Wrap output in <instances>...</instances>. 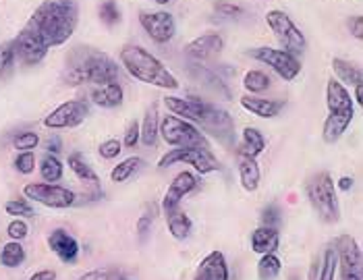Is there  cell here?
I'll use <instances>...</instances> for the list:
<instances>
[{
    "mask_svg": "<svg viewBox=\"0 0 363 280\" xmlns=\"http://www.w3.org/2000/svg\"><path fill=\"white\" fill-rule=\"evenodd\" d=\"M179 162L194 167L199 174H210L220 168V162L214 158V154L203 147H174L160 158L158 167L168 168L172 164H179Z\"/></svg>",
    "mask_w": 363,
    "mask_h": 280,
    "instance_id": "cell-7",
    "label": "cell"
},
{
    "mask_svg": "<svg viewBox=\"0 0 363 280\" xmlns=\"http://www.w3.org/2000/svg\"><path fill=\"white\" fill-rule=\"evenodd\" d=\"M29 280H56V272L55 270H40V272L31 274Z\"/></svg>",
    "mask_w": 363,
    "mask_h": 280,
    "instance_id": "cell-51",
    "label": "cell"
},
{
    "mask_svg": "<svg viewBox=\"0 0 363 280\" xmlns=\"http://www.w3.org/2000/svg\"><path fill=\"white\" fill-rule=\"evenodd\" d=\"M6 235L11 237V241H21V239H26L29 235V226L26 224V220L15 218L13 223L6 226Z\"/></svg>",
    "mask_w": 363,
    "mask_h": 280,
    "instance_id": "cell-44",
    "label": "cell"
},
{
    "mask_svg": "<svg viewBox=\"0 0 363 280\" xmlns=\"http://www.w3.org/2000/svg\"><path fill=\"white\" fill-rule=\"evenodd\" d=\"M26 262V250L19 241H11L0 247V264L4 268H19Z\"/></svg>",
    "mask_w": 363,
    "mask_h": 280,
    "instance_id": "cell-32",
    "label": "cell"
},
{
    "mask_svg": "<svg viewBox=\"0 0 363 280\" xmlns=\"http://www.w3.org/2000/svg\"><path fill=\"white\" fill-rule=\"evenodd\" d=\"M46 150H48V154H58L60 152V140L58 138H50V140L46 141Z\"/></svg>",
    "mask_w": 363,
    "mask_h": 280,
    "instance_id": "cell-52",
    "label": "cell"
},
{
    "mask_svg": "<svg viewBox=\"0 0 363 280\" xmlns=\"http://www.w3.org/2000/svg\"><path fill=\"white\" fill-rule=\"evenodd\" d=\"M87 114H89V108L85 102L71 100V102H65L50 112L44 118V127H48V129H73V127L84 123Z\"/></svg>",
    "mask_w": 363,
    "mask_h": 280,
    "instance_id": "cell-11",
    "label": "cell"
},
{
    "mask_svg": "<svg viewBox=\"0 0 363 280\" xmlns=\"http://www.w3.org/2000/svg\"><path fill=\"white\" fill-rule=\"evenodd\" d=\"M158 135L172 147H203L210 150L206 135L194 123L183 121L179 116H164L158 125Z\"/></svg>",
    "mask_w": 363,
    "mask_h": 280,
    "instance_id": "cell-5",
    "label": "cell"
},
{
    "mask_svg": "<svg viewBox=\"0 0 363 280\" xmlns=\"http://www.w3.org/2000/svg\"><path fill=\"white\" fill-rule=\"evenodd\" d=\"M121 270L118 268H96L91 272H85L79 276V280H118Z\"/></svg>",
    "mask_w": 363,
    "mask_h": 280,
    "instance_id": "cell-43",
    "label": "cell"
},
{
    "mask_svg": "<svg viewBox=\"0 0 363 280\" xmlns=\"http://www.w3.org/2000/svg\"><path fill=\"white\" fill-rule=\"evenodd\" d=\"M79 23V6L77 0H44L26 23L48 50L69 42Z\"/></svg>",
    "mask_w": 363,
    "mask_h": 280,
    "instance_id": "cell-1",
    "label": "cell"
},
{
    "mask_svg": "<svg viewBox=\"0 0 363 280\" xmlns=\"http://www.w3.org/2000/svg\"><path fill=\"white\" fill-rule=\"evenodd\" d=\"M15 50H13V42H4L0 44V79L9 77L15 69Z\"/></svg>",
    "mask_w": 363,
    "mask_h": 280,
    "instance_id": "cell-37",
    "label": "cell"
},
{
    "mask_svg": "<svg viewBox=\"0 0 363 280\" xmlns=\"http://www.w3.org/2000/svg\"><path fill=\"white\" fill-rule=\"evenodd\" d=\"M280 223V212H279V208L277 206H268L264 212H262V224L264 226H279Z\"/></svg>",
    "mask_w": 363,
    "mask_h": 280,
    "instance_id": "cell-48",
    "label": "cell"
},
{
    "mask_svg": "<svg viewBox=\"0 0 363 280\" xmlns=\"http://www.w3.org/2000/svg\"><path fill=\"white\" fill-rule=\"evenodd\" d=\"M141 167H143V160L138 158V156H131V158H127V160L118 162L116 167L112 168V172H111L112 183H125V181H127V179H131V177H133Z\"/></svg>",
    "mask_w": 363,
    "mask_h": 280,
    "instance_id": "cell-33",
    "label": "cell"
},
{
    "mask_svg": "<svg viewBox=\"0 0 363 280\" xmlns=\"http://www.w3.org/2000/svg\"><path fill=\"white\" fill-rule=\"evenodd\" d=\"M326 106H328V112L353 111V98L349 89L338 79H330L326 85Z\"/></svg>",
    "mask_w": 363,
    "mask_h": 280,
    "instance_id": "cell-22",
    "label": "cell"
},
{
    "mask_svg": "<svg viewBox=\"0 0 363 280\" xmlns=\"http://www.w3.org/2000/svg\"><path fill=\"white\" fill-rule=\"evenodd\" d=\"M199 127L226 145L235 140V123H233L230 114L223 108H218V106H214V104L210 106V111L206 114V118L199 123Z\"/></svg>",
    "mask_w": 363,
    "mask_h": 280,
    "instance_id": "cell-14",
    "label": "cell"
},
{
    "mask_svg": "<svg viewBox=\"0 0 363 280\" xmlns=\"http://www.w3.org/2000/svg\"><path fill=\"white\" fill-rule=\"evenodd\" d=\"M123 143L127 145V147H135L138 143H140V125L138 123H129V127H127V131H125V140Z\"/></svg>",
    "mask_w": 363,
    "mask_h": 280,
    "instance_id": "cell-49",
    "label": "cell"
},
{
    "mask_svg": "<svg viewBox=\"0 0 363 280\" xmlns=\"http://www.w3.org/2000/svg\"><path fill=\"white\" fill-rule=\"evenodd\" d=\"M89 98L94 100V104H98L102 108H116V106L123 104V87H121L118 82L91 85Z\"/></svg>",
    "mask_w": 363,
    "mask_h": 280,
    "instance_id": "cell-20",
    "label": "cell"
},
{
    "mask_svg": "<svg viewBox=\"0 0 363 280\" xmlns=\"http://www.w3.org/2000/svg\"><path fill=\"white\" fill-rule=\"evenodd\" d=\"M48 247L65 264H75L77 257H79V243H77V239L71 237L62 228H56V230H52L48 235Z\"/></svg>",
    "mask_w": 363,
    "mask_h": 280,
    "instance_id": "cell-17",
    "label": "cell"
},
{
    "mask_svg": "<svg viewBox=\"0 0 363 280\" xmlns=\"http://www.w3.org/2000/svg\"><path fill=\"white\" fill-rule=\"evenodd\" d=\"M336 187L342 189V191H349V189L353 187V179H351V177H340L338 183H336Z\"/></svg>",
    "mask_w": 363,
    "mask_h": 280,
    "instance_id": "cell-53",
    "label": "cell"
},
{
    "mask_svg": "<svg viewBox=\"0 0 363 280\" xmlns=\"http://www.w3.org/2000/svg\"><path fill=\"white\" fill-rule=\"evenodd\" d=\"M118 280H131V279H118Z\"/></svg>",
    "mask_w": 363,
    "mask_h": 280,
    "instance_id": "cell-56",
    "label": "cell"
},
{
    "mask_svg": "<svg viewBox=\"0 0 363 280\" xmlns=\"http://www.w3.org/2000/svg\"><path fill=\"white\" fill-rule=\"evenodd\" d=\"M266 23L272 29V33L277 35L282 50H286L291 55H301L306 50V35L291 21V17L284 11H277V9L268 11Z\"/></svg>",
    "mask_w": 363,
    "mask_h": 280,
    "instance_id": "cell-6",
    "label": "cell"
},
{
    "mask_svg": "<svg viewBox=\"0 0 363 280\" xmlns=\"http://www.w3.org/2000/svg\"><path fill=\"white\" fill-rule=\"evenodd\" d=\"M40 174L46 183H56L62 179V162L56 158V154H46L40 162Z\"/></svg>",
    "mask_w": 363,
    "mask_h": 280,
    "instance_id": "cell-34",
    "label": "cell"
},
{
    "mask_svg": "<svg viewBox=\"0 0 363 280\" xmlns=\"http://www.w3.org/2000/svg\"><path fill=\"white\" fill-rule=\"evenodd\" d=\"M335 252L338 257L340 280H363L362 250L351 235H342L335 241Z\"/></svg>",
    "mask_w": 363,
    "mask_h": 280,
    "instance_id": "cell-8",
    "label": "cell"
},
{
    "mask_svg": "<svg viewBox=\"0 0 363 280\" xmlns=\"http://www.w3.org/2000/svg\"><path fill=\"white\" fill-rule=\"evenodd\" d=\"M194 280H228V266L224 253L212 252L210 255H206L197 268Z\"/></svg>",
    "mask_w": 363,
    "mask_h": 280,
    "instance_id": "cell-18",
    "label": "cell"
},
{
    "mask_svg": "<svg viewBox=\"0 0 363 280\" xmlns=\"http://www.w3.org/2000/svg\"><path fill=\"white\" fill-rule=\"evenodd\" d=\"M243 87L250 94H262L270 87V77L262 71H247L243 77Z\"/></svg>",
    "mask_w": 363,
    "mask_h": 280,
    "instance_id": "cell-36",
    "label": "cell"
},
{
    "mask_svg": "<svg viewBox=\"0 0 363 280\" xmlns=\"http://www.w3.org/2000/svg\"><path fill=\"white\" fill-rule=\"evenodd\" d=\"M280 259L274 253H264L257 262V276L259 280H274L280 274Z\"/></svg>",
    "mask_w": 363,
    "mask_h": 280,
    "instance_id": "cell-35",
    "label": "cell"
},
{
    "mask_svg": "<svg viewBox=\"0 0 363 280\" xmlns=\"http://www.w3.org/2000/svg\"><path fill=\"white\" fill-rule=\"evenodd\" d=\"M100 156L104 158V160H112V158H116L121 152H123V143L118 140H106L102 145H100Z\"/></svg>",
    "mask_w": 363,
    "mask_h": 280,
    "instance_id": "cell-46",
    "label": "cell"
},
{
    "mask_svg": "<svg viewBox=\"0 0 363 280\" xmlns=\"http://www.w3.org/2000/svg\"><path fill=\"white\" fill-rule=\"evenodd\" d=\"M156 206L152 203V206H147V212L141 216L138 224H135V230H138V235H140V239L143 241L145 237H147V233L152 230V224H154V218H156Z\"/></svg>",
    "mask_w": 363,
    "mask_h": 280,
    "instance_id": "cell-42",
    "label": "cell"
},
{
    "mask_svg": "<svg viewBox=\"0 0 363 280\" xmlns=\"http://www.w3.org/2000/svg\"><path fill=\"white\" fill-rule=\"evenodd\" d=\"M224 42L218 33H206V35H199L194 42L187 44L185 52L196 58V60H208L212 56H216L223 50Z\"/></svg>",
    "mask_w": 363,
    "mask_h": 280,
    "instance_id": "cell-19",
    "label": "cell"
},
{
    "mask_svg": "<svg viewBox=\"0 0 363 280\" xmlns=\"http://www.w3.org/2000/svg\"><path fill=\"white\" fill-rule=\"evenodd\" d=\"M353 121V111L349 112H330L328 118L324 121V129H322V138L326 143H336L342 138V133L349 129Z\"/></svg>",
    "mask_w": 363,
    "mask_h": 280,
    "instance_id": "cell-23",
    "label": "cell"
},
{
    "mask_svg": "<svg viewBox=\"0 0 363 280\" xmlns=\"http://www.w3.org/2000/svg\"><path fill=\"white\" fill-rule=\"evenodd\" d=\"M15 168L21 172V174H29L35 170V156L33 152H21L17 158H15Z\"/></svg>",
    "mask_w": 363,
    "mask_h": 280,
    "instance_id": "cell-45",
    "label": "cell"
},
{
    "mask_svg": "<svg viewBox=\"0 0 363 280\" xmlns=\"http://www.w3.org/2000/svg\"><path fill=\"white\" fill-rule=\"evenodd\" d=\"M241 106L247 112H252L259 118H274L282 108H284V102L279 100H268V98H259L255 94H247L241 98Z\"/></svg>",
    "mask_w": 363,
    "mask_h": 280,
    "instance_id": "cell-21",
    "label": "cell"
},
{
    "mask_svg": "<svg viewBox=\"0 0 363 280\" xmlns=\"http://www.w3.org/2000/svg\"><path fill=\"white\" fill-rule=\"evenodd\" d=\"M164 106L168 111L172 112L174 116L183 118V121H189V123H196L199 125L206 114L210 111L212 104L208 102H201V100H196V98H177V96H167L164 98Z\"/></svg>",
    "mask_w": 363,
    "mask_h": 280,
    "instance_id": "cell-15",
    "label": "cell"
},
{
    "mask_svg": "<svg viewBox=\"0 0 363 280\" xmlns=\"http://www.w3.org/2000/svg\"><path fill=\"white\" fill-rule=\"evenodd\" d=\"M197 185H199V183H197V177L194 172H187V170L179 172V174L172 179L170 187H168L167 194H164V199H162V212L167 214V212H172L174 208H179V206H181V199L185 196H189L191 191H196Z\"/></svg>",
    "mask_w": 363,
    "mask_h": 280,
    "instance_id": "cell-16",
    "label": "cell"
},
{
    "mask_svg": "<svg viewBox=\"0 0 363 280\" xmlns=\"http://www.w3.org/2000/svg\"><path fill=\"white\" fill-rule=\"evenodd\" d=\"M100 19L106 23V26H116L121 21V9L114 0H104L100 4Z\"/></svg>",
    "mask_w": 363,
    "mask_h": 280,
    "instance_id": "cell-40",
    "label": "cell"
},
{
    "mask_svg": "<svg viewBox=\"0 0 363 280\" xmlns=\"http://www.w3.org/2000/svg\"><path fill=\"white\" fill-rule=\"evenodd\" d=\"M191 73H194V77H197L201 84L206 85V87H210L212 91H216L218 96H223V98H230V91H228V87L223 84V79L216 75V73H212L210 69H206V67H201V65H191Z\"/></svg>",
    "mask_w": 363,
    "mask_h": 280,
    "instance_id": "cell-31",
    "label": "cell"
},
{
    "mask_svg": "<svg viewBox=\"0 0 363 280\" xmlns=\"http://www.w3.org/2000/svg\"><path fill=\"white\" fill-rule=\"evenodd\" d=\"M280 243V235L279 230L274 226H259L255 228L252 235V250L259 255L264 253H274L279 250Z\"/></svg>",
    "mask_w": 363,
    "mask_h": 280,
    "instance_id": "cell-24",
    "label": "cell"
},
{
    "mask_svg": "<svg viewBox=\"0 0 363 280\" xmlns=\"http://www.w3.org/2000/svg\"><path fill=\"white\" fill-rule=\"evenodd\" d=\"M121 62L129 71V75L141 84L162 87V89H179L177 77L143 46H125L121 50Z\"/></svg>",
    "mask_w": 363,
    "mask_h": 280,
    "instance_id": "cell-3",
    "label": "cell"
},
{
    "mask_svg": "<svg viewBox=\"0 0 363 280\" xmlns=\"http://www.w3.org/2000/svg\"><path fill=\"white\" fill-rule=\"evenodd\" d=\"M141 28L145 29V33L158 42V44H167L174 38L177 33V23L172 19L170 13L158 11V13H141L140 15Z\"/></svg>",
    "mask_w": 363,
    "mask_h": 280,
    "instance_id": "cell-12",
    "label": "cell"
},
{
    "mask_svg": "<svg viewBox=\"0 0 363 280\" xmlns=\"http://www.w3.org/2000/svg\"><path fill=\"white\" fill-rule=\"evenodd\" d=\"M250 55H252L255 60L268 65L274 73H279L284 82H293V79L301 73V60L297 58V55H291V52H286V50H282V48L279 50V48H268V46H264V48L250 50Z\"/></svg>",
    "mask_w": 363,
    "mask_h": 280,
    "instance_id": "cell-10",
    "label": "cell"
},
{
    "mask_svg": "<svg viewBox=\"0 0 363 280\" xmlns=\"http://www.w3.org/2000/svg\"><path fill=\"white\" fill-rule=\"evenodd\" d=\"M164 216H167L168 233H170L177 241H183V239H187V237L191 235L194 224H191V218L185 214V210H183L181 206L174 208L172 212H167Z\"/></svg>",
    "mask_w": 363,
    "mask_h": 280,
    "instance_id": "cell-25",
    "label": "cell"
},
{
    "mask_svg": "<svg viewBox=\"0 0 363 280\" xmlns=\"http://www.w3.org/2000/svg\"><path fill=\"white\" fill-rule=\"evenodd\" d=\"M156 2H158V4H170L172 0H156Z\"/></svg>",
    "mask_w": 363,
    "mask_h": 280,
    "instance_id": "cell-55",
    "label": "cell"
},
{
    "mask_svg": "<svg viewBox=\"0 0 363 280\" xmlns=\"http://www.w3.org/2000/svg\"><path fill=\"white\" fill-rule=\"evenodd\" d=\"M13 50H15V58H19V62L26 67H33V65L42 62L44 56L48 55V48L26 28L21 29L19 35L13 40Z\"/></svg>",
    "mask_w": 363,
    "mask_h": 280,
    "instance_id": "cell-13",
    "label": "cell"
},
{
    "mask_svg": "<svg viewBox=\"0 0 363 280\" xmlns=\"http://www.w3.org/2000/svg\"><path fill=\"white\" fill-rule=\"evenodd\" d=\"M239 179L245 191H255L259 187V167L255 162V158L250 156H239Z\"/></svg>",
    "mask_w": 363,
    "mask_h": 280,
    "instance_id": "cell-26",
    "label": "cell"
},
{
    "mask_svg": "<svg viewBox=\"0 0 363 280\" xmlns=\"http://www.w3.org/2000/svg\"><path fill=\"white\" fill-rule=\"evenodd\" d=\"M38 143H40V138L33 131H23V133L15 135V140H13L15 150H19V152H31L38 147Z\"/></svg>",
    "mask_w": 363,
    "mask_h": 280,
    "instance_id": "cell-41",
    "label": "cell"
},
{
    "mask_svg": "<svg viewBox=\"0 0 363 280\" xmlns=\"http://www.w3.org/2000/svg\"><path fill=\"white\" fill-rule=\"evenodd\" d=\"M333 69H335L336 77H338V82L342 85L355 87V85L363 84L362 69H359L357 65L345 60V58H335V60H333Z\"/></svg>",
    "mask_w": 363,
    "mask_h": 280,
    "instance_id": "cell-28",
    "label": "cell"
},
{
    "mask_svg": "<svg viewBox=\"0 0 363 280\" xmlns=\"http://www.w3.org/2000/svg\"><path fill=\"white\" fill-rule=\"evenodd\" d=\"M158 125H160V121H158V106L152 104L147 108V112H145V116H143V125H141L140 129V140L143 141V145H147V147L156 145V141H158Z\"/></svg>",
    "mask_w": 363,
    "mask_h": 280,
    "instance_id": "cell-29",
    "label": "cell"
},
{
    "mask_svg": "<svg viewBox=\"0 0 363 280\" xmlns=\"http://www.w3.org/2000/svg\"><path fill=\"white\" fill-rule=\"evenodd\" d=\"M69 168L73 170V174L82 181V183H87V185H91L94 189H98L100 187V179H98V174L91 170V167L85 162V158L82 154H71L69 156Z\"/></svg>",
    "mask_w": 363,
    "mask_h": 280,
    "instance_id": "cell-30",
    "label": "cell"
},
{
    "mask_svg": "<svg viewBox=\"0 0 363 280\" xmlns=\"http://www.w3.org/2000/svg\"><path fill=\"white\" fill-rule=\"evenodd\" d=\"M23 196L38 201L46 208H55V210H62V208H71L75 203L77 196L62 187V185H55V183H28L23 187Z\"/></svg>",
    "mask_w": 363,
    "mask_h": 280,
    "instance_id": "cell-9",
    "label": "cell"
},
{
    "mask_svg": "<svg viewBox=\"0 0 363 280\" xmlns=\"http://www.w3.org/2000/svg\"><path fill=\"white\" fill-rule=\"evenodd\" d=\"M264 150H266L264 135L255 127H245L243 129V140H241V145H239V156L257 158Z\"/></svg>",
    "mask_w": 363,
    "mask_h": 280,
    "instance_id": "cell-27",
    "label": "cell"
},
{
    "mask_svg": "<svg viewBox=\"0 0 363 280\" xmlns=\"http://www.w3.org/2000/svg\"><path fill=\"white\" fill-rule=\"evenodd\" d=\"M338 257H336L335 247L326 250L324 253V262H322V270H320V279L318 280H335L336 272H338Z\"/></svg>",
    "mask_w": 363,
    "mask_h": 280,
    "instance_id": "cell-38",
    "label": "cell"
},
{
    "mask_svg": "<svg viewBox=\"0 0 363 280\" xmlns=\"http://www.w3.org/2000/svg\"><path fill=\"white\" fill-rule=\"evenodd\" d=\"M306 191H308L309 203L313 206V210L324 223H336L340 218L336 185L328 172H320L313 179H309Z\"/></svg>",
    "mask_w": 363,
    "mask_h": 280,
    "instance_id": "cell-4",
    "label": "cell"
},
{
    "mask_svg": "<svg viewBox=\"0 0 363 280\" xmlns=\"http://www.w3.org/2000/svg\"><path fill=\"white\" fill-rule=\"evenodd\" d=\"M118 82V67L111 56L91 46H75L69 50L62 69V84L100 85Z\"/></svg>",
    "mask_w": 363,
    "mask_h": 280,
    "instance_id": "cell-2",
    "label": "cell"
},
{
    "mask_svg": "<svg viewBox=\"0 0 363 280\" xmlns=\"http://www.w3.org/2000/svg\"><path fill=\"white\" fill-rule=\"evenodd\" d=\"M355 102L357 104H363V85H355Z\"/></svg>",
    "mask_w": 363,
    "mask_h": 280,
    "instance_id": "cell-54",
    "label": "cell"
},
{
    "mask_svg": "<svg viewBox=\"0 0 363 280\" xmlns=\"http://www.w3.org/2000/svg\"><path fill=\"white\" fill-rule=\"evenodd\" d=\"M351 33H353L357 40H362L363 38V17L362 15H357V17H353V19H351Z\"/></svg>",
    "mask_w": 363,
    "mask_h": 280,
    "instance_id": "cell-50",
    "label": "cell"
},
{
    "mask_svg": "<svg viewBox=\"0 0 363 280\" xmlns=\"http://www.w3.org/2000/svg\"><path fill=\"white\" fill-rule=\"evenodd\" d=\"M214 9H216L220 15H224V17H241V15L245 13L239 4H233V2H226V0H218V2L214 4Z\"/></svg>",
    "mask_w": 363,
    "mask_h": 280,
    "instance_id": "cell-47",
    "label": "cell"
},
{
    "mask_svg": "<svg viewBox=\"0 0 363 280\" xmlns=\"http://www.w3.org/2000/svg\"><path fill=\"white\" fill-rule=\"evenodd\" d=\"M4 210H6L9 216H23V218L33 216V208H31L28 199H11V201L4 203Z\"/></svg>",
    "mask_w": 363,
    "mask_h": 280,
    "instance_id": "cell-39",
    "label": "cell"
}]
</instances>
